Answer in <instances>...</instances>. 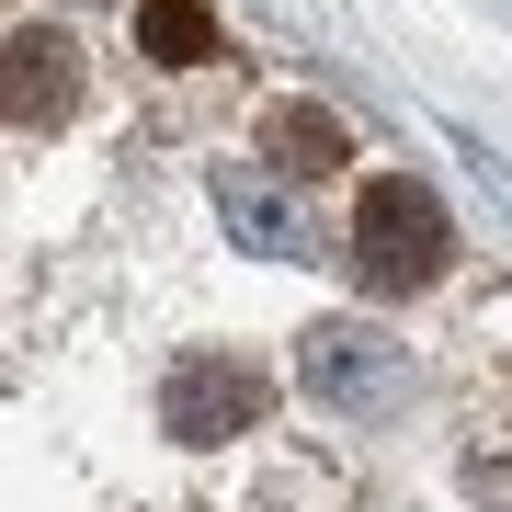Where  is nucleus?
<instances>
[{
    "label": "nucleus",
    "mask_w": 512,
    "mask_h": 512,
    "mask_svg": "<svg viewBox=\"0 0 512 512\" xmlns=\"http://www.w3.org/2000/svg\"><path fill=\"white\" fill-rule=\"evenodd\" d=\"M444 262H456V228H444L433 183H410V171L365 183V205H353V274H365V296H421Z\"/></svg>",
    "instance_id": "obj_1"
},
{
    "label": "nucleus",
    "mask_w": 512,
    "mask_h": 512,
    "mask_svg": "<svg viewBox=\"0 0 512 512\" xmlns=\"http://www.w3.org/2000/svg\"><path fill=\"white\" fill-rule=\"evenodd\" d=\"M296 387L319 410H387L399 399V342L365 319H319V330H296Z\"/></svg>",
    "instance_id": "obj_2"
},
{
    "label": "nucleus",
    "mask_w": 512,
    "mask_h": 512,
    "mask_svg": "<svg viewBox=\"0 0 512 512\" xmlns=\"http://www.w3.org/2000/svg\"><path fill=\"white\" fill-rule=\"evenodd\" d=\"M205 194H217V217L228 239L251 262H308L319 239H308V205H296V171H262V160H217L205 171Z\"/></svg>",
    "instance_id": "obj_3"
},
{
    "label": "nucleus",
    "mask_w": 512,
    "mask_h": 512,
    "mask_svg": "<svg viewBox=\"0 0 512 512\" xmlns=\"http://www.w3.org/2000/svg\"><path fill=\"white\" fill-rule=\"evenodd\" d=\"M262 365H239V353H194V365H171L160 387V433L171 444H228V433H251L262 421Z\"/></svg>",
    "instance_id": "obj_4"
},
{
    "label": "nucleus",
    "mask_w": 512,
    "mask_h": 512,
    "mask_svg": "<svg viewBox=\"0 0 512 512\" xmlns=\"http://www.w3.org/2000/svg\"><path fill=\"white\" fill-rule=\"evenodd\" d=\"M0 69H12V126H57V114L80 103V46L46 35V23H23Z\"/></svg>",
    "instance_id": "obj_5"
},
{
    "label": "nucleus",
    "mask_w": 512,
    "mask_h": 512,
    "mask_svg": "<svg viewBox=\"0 0 512 512\" xmlns=\"http://www.w3.org/2000/svg\"><path fill=\"white\" fill-rule=\"evenodd\" d=\"M262 160H285L296 183H319V171H342V160H353V137L330 126L319 103H274V114H262Z\"/></svg>",
    "instance_id": "obj_6"
},
{
    "label": "nucleus",
    "mask_w": 512,
    "mask_h": 512,
    "mask_svg": "<svg viewBox=\"0 0 512 512\" xmlns=\"http://www.w3.org/2000/svg\"><path fill=\"white\" fill-rule=\"evenodd\" d=\"M137 46L160 57V69H194V57L217 46V12H205V0H137Z\"/></svg>",
    "instance_id": "obj_7"
}]
</instances>
